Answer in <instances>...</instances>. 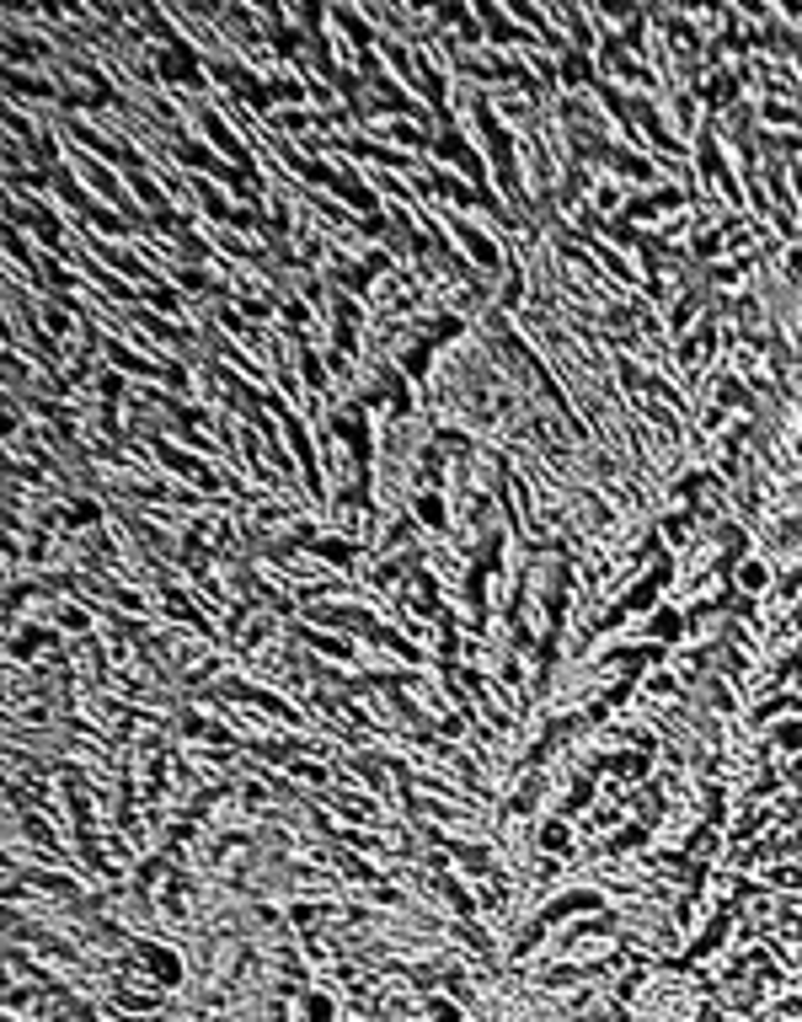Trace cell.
<instances>
[{"mask_svg":"<svg viewBox=\"0 0 802 1022\" xmlns=\"http://www.w3.org/2000/svg\"><path fill=\"white\" fill-rule=\"evenodd\" d=\"M295 1022H338L343 1018V1007H338V996L321 986H306L300 996H295V1012H289Z\"/></svg>","mask_w":802,"mask_h":1022,"instance_id":"6da1fadb","label":"cell"}]
</instances>
